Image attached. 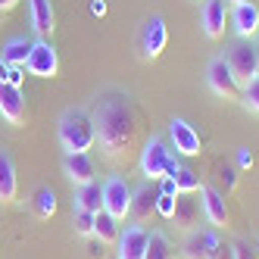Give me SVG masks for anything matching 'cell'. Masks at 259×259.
I'll use <instances>...</instances> for the list:
<instances>
[{"mask_svg":"<svg viewBox=\"0 0 259 259\" xmlns=\"http://www.w3.org/2000/svg\"><path fill=\"white\" fill-rule=\"evenodd\" d=\"M94 125H97V144L109 159H119L132 150L138 138V125L132 103L122 94H103L94 109Z\"/></svg>","mask_w":259,"mask_h":259,"instance_id":"1","label":"cell"},{"mask_svg":"<svg viewBox=\"0 0 259 259\" xmlns=\"http://www.w3.org/2000/svg\"><path fill=\"white\" fill-rule=\"evenodd\" d=\"M60 147L66 153H88L97 144V125L88 109H66L57 122Z\"/></svg>","mask_w":259,"mask_h":259,"instance_id":"2","label":"cell"},{"mask_svg":"<svg viewBox=\"0 0 259 259\" xmlns=\"http://www.w3.org/2000/svg\"><path fill=\"white\" fill-rule=\"evenodd\" d=\"M225 63H228L231 75L237 78V84H240V88L250 84V81L259 75V69H256V47H253V41H237V44L228 50Z\"/></svg>","mask_w":259,"mask_h":259,"instance_id":"3","label":"cell"},{"mask_svg":"<svg viewBox=\"0 0 259 259\" xmlns=\"http://www.w3.org/2000/svg\"><path fill=\"white\" fill-rule=\"evenodd\" d=\"M60 69V57L53 44L47 38H38L31 41V50H28V60H25V72L28 75H38V78H53Z\"/></svg>","mask_w":259,"mask_h":259,"instance_id":"4","label":"cell"},{"mask_svg":"<svg viewBox=\"0 0 259 259\" xmlns=\"http://www.w3.org/2000/svg\"><path fill=\"white\" fill-rule=\"evenodd\" d=\"M169 159H172V150L165 147V141L162 138H150L144 144V150H141V175L147 181H159L165 175Z\"/></svg>","mask_w":259,"mask_h":259,"instance_id":"5","label":"cell"},{"mask_svg":"<svg viewBox=\"0 0 259 259\" xmlns=\"http://www.w3.org/2000/svg\"><path fill=\"white\" fill-rule=\"evenodd\" d=\"M206 84H209L212 94L222 97V100H240V84H237V78L231 75L225 57H219V60H212V63L206 66Z\"/></svg>","mask_w":259,"mask_h":259,"instance_id":"6","label":"cell"},{"mask_svg":"<svg viewBox=\"0 0 259 259\" xmlns=\"http://www.w3.org/2000/svg\"><path fill=\"white\" fill-rule=\"evenodd\" d=\"M103 209L109 215H116L119 222H125L128 209H132V188L125 184V178L113 175L103 181Z\"/></svg>","mask_w":259,"mask_h":259,"instance_id":"7","label":"cell"},{"mask_svg":"<svg viewBox=\"0 0 259 259\" xmlns=\"http://www.w3.org/2000/svg\"><path fill=\"white\" fill-rule=\"evenodd\" d=\"M169 44V28H165V19L162 16H150L144 22V31H141V50L147 60H156L159 53Z\"/></svg>","mask_w":259,"mask_h":259,"instance_id":"8","label":"cell"},{"mask_svg":"<svg viewBox=\"0 0 259 259\" xmlns=\"http://www.w3.org/2000/svg\"><path fill=\"white\" fill-rule=\"evenodd\" d=\"M0 119L10 125H25V94L22 88L0 81Z\"/></svg>","mask_w":259,"mask_h":259,"instance_id":"9","label":"cell"},{"mask_svg":"<svg viewBox=\"0 0 259 259\" xmlns=\"http://www.w3.org/2000/svg\"><path fill=\"white\" fill-rule=\"evenodd\" d=\"M231 28L240 41H253L259 34V7L253 0H244V4H234L231 10Z\"/></svg>","mask_w":259,"mask_h":259,"instance_id":"10","label":"cell"},{"mask_svg":"<svg viewBox=\"0 0 259 259\" xmlns=\"http://www.w3.org/2000/svg\"><path fill=\"white\" fill-rule=\"evenodd\" d=\"M147 237H150V231H147L144 225H125L122 231H119V240H116V253H119V259H144V253H147Z\"/></svg>","mask_w":259,"mask_h":259,"instance_id":"11","label":"cell"},{"mask_svg":"<svg viewBox=\"0 0 259 259\" xmlns=\"http://www.w3.org/2000/svg\"><path fill=\"white\" fill-rule=\"evenodd\" d=\"M200 209L206 215V222L212 228H225L228 225V203H225V194H219L209 184H200Z\"/></svg>","mask_w":259,"mask_h":259,"instance_id":"12","label":"cell"},{"mask_svg":"<svg viewBox=\"0 0 259 259\" xmlns=\"http://www.w3.org/2000/svg\"><path fill=\"white\" fill-rule=\"evenodd\" d=\"M225 19H228V4L225 0H206L200 10V25L209 41H219L225 34Z\"/></svg>","mask_w":259,"mask_h":259,"instance_id":"13","label":"cell"},{"mask_svg":"<svg viewBox=\"0 0 259 259\" xmlns=\"http://www.w3.org/2000/svg\"><path fill=\"white\" fill-rule=\"evenodd\" d=\"M169 138L178 156H197L200 153V135L194 132V125L188 119H172L169 122Z\"/></svg>","mask_w":259,"mask_h":259,"instance_id":"14","label":"cell"},{"mask_svg":"<svg viewBox=\"0 0 259 259\" xmlns=\"http://www.w3.org/2000/svg\"><path fill=\"white\" fill-rule=\"evenodd\" d=\"M153 212H156V188H153V181H147L138 191H132V209H128V215L138 225H144V222H150Z\"/></svg>","mask_w":259,"mask_h":259,"instance_id":"15","label":"cell"},{"mask_svg":"<svg viewBox=\"0 0 259 259\" xmlns=\"http://www.w3.org/2000/svg\"><path fill=\"white\" fill-rule=\"evenodd\" d=\"M63 172L66 178L75 184H88V181H94V159H91V153H66L63 156Z\"/></svg>","mask_w":259,"mask_h":259,"instance_id":"16","label":"cell"},{"mask_svg":"<svg viewBox=\"0 0 259 259\" xmlns=\"http://www.w3.org/2000/svg\"><path fill=\"white\" fill-rule=\"evenodd\" d=\"M28 22L38 38H47L53 31V7L50 0H28Z\"/></svg>","mask_w":259,"mask_h":259,"instance_id":"17","label":"cell"},{"mask_svg":"<svg viewBox=\"0 0 259 259\" xmlns=\"http://www.w3.org/2000/svg\"><path fill=\"white\" fill-rule=\"evenodd\" d=\"M16 191H19V178H16V165L10 153L0 147V203H13Z\"/></svg>","mask_w":259,"mask_h":259,"instance_id":"18","label":"cell"},{"mask_svg":"<svg viewBox=\"0 0 259 259\" xmlns=\"http://www.w3.org/2000/svg\"><path fill=\"white\" fill-rule=\"evenodd\" d=\"M75 209H88V212H100L103 209V184L97 181H88L75 188Z\"/></svg>","mask_w":259,"mask_h":259,"instance_id":"19","label":"cell"},{"mask_svg":"<svg viewBox=\"0 0 259 259\" xmlns=\"http://www.w3.org/2000/svg\"><path fill=\"white\" fill-rule=\"evenodd\" d=\"M197 215H200V206L197 200H191V194H178V203H175V215L172 222L181 228V231H191L197 225Z\"/></svg>","mask_w":259,"mask_h":259,"instance_id":"20","label":"cell"},{"mask_svg":"<svg viewBox=\"0 0 259 259\" xmlns=\"http://www.w3.org/2000/svg\"><path fill=\"white\" fill-rule=\"evenodd\" d=\"M119 231H122V225H119L116 215H109L106 209H100V212L94 215V237L100 240V244H116V240H119Z\"/></svg>","mask_w":259,"mask_h":259,"instance_id":"21","label":"cell"},{"mask_svg":"<svg viewBox=\"0 0 259 259\" xmlns=\"http://www.w3.org/2000/svg\"><path fill=\"white\" fill-rule=\"evenodd\" d=\"M28 50H31V41H25V38H10L4 44V50H0V60H4L7 66H22L25 69Z\"/></svg>","mask_w":259,"mask_h":259,"instance_id":"22","label":"cell"},{"mask_svg":"<svg viewBox=\"0 0 259 259\" xmlns=\"http://www.w3.org/2000/svg\"><path fill=\"white\" fill-rule=\"evenodd\" d=\"M144 259H175V247H172L169 234L150 231V237H147V253H144Z\"/></svg>","mask_w":259,"mask_h":259,"instance_id":"23","label":"cell"},{"mask_svg":"<svg viewBox=\"0 0 259 259\" xmlns=\"http://www.w3.org/2000/svg\"><path fill=\"white\" fill-rule=\"evenodd\" d=\"M31 209L38 219H50L53 212H57V194H53L50 188H38L31 194Z\"/></svg>","mask_w":259,"mask_h":259,"instance_id":"24","label":"cell"},{"mask_svg":"<svg viewBox=\"0 0 259 259\" xmlns=\"http://www.w3.org/2000/svg\"><path fill=\"white\" fill-rule=\"evenodd\" d=\"M181 250H184V259H206V231L191 228Z\"/></svg>","mask_w":259,"mask_h":259,"instance_id":"25","label":"cell"},{"mask_svg":"<svg viewBox=\"0 0 259 259\" xmlns=\"http://www.w3.org/2000/svg\"><path fill=\"white\" fill-rule=\"evenodd\" d=\"M175 184H178V194H197L200 191V178H197L194 169H188V165H178Z\"/></svg>","mask_w":259,"mask_h":259,"instance_id":"26","label":"cell"},{"mask_svg":"<svg viewBox=\"0 0 259 259\" xmlns=\"http://www.w3.org/2000/svg\"><path fill=\"white\" fill-rule=\"evenodd\" d=\"M240 100H244V106L250 109V113H256V116H259V75H256L250 84L240 88Z\"/></svg>","mask_w":259,"mask_h":259,"instance_id":"27","label":"cell"},{"mask_svg":"<svg viewBox=\"0 0 259 259\" xmlns=\"http://www.w3.org/2000/svg\"><path fill=\"white\" fill-rule=\"evenodd\" d=\"M94 215L97 212H88V209H75V234L81 237H94Z\"/></svg>","mask_w":259,"mask_h":259,"instance_id":"28","label":"cell"},{"mask_svg":"<svg viewBox=\"0 0 259 259\" xmlns=\"http://www.w3.org/2000/svg\"><path fill=\"white\" fill-rule=\"evenodd\" d=\"M0 81L22 88V81H25V69H22V66H7L4 60H0Z\"/></svg>","mask_w":259,"mask_h":259,"instance_id":"29","label":"cell"},{"mask_svg":"<svg viewBox=\"0 0 259 259\" xmlns=\"http://www.w3.org/2000/svg\"><path fill=\"white\" fill-rule=\"evenodd\" d=\"M175 203H178V197L156 191V212H159L162 219H169V222H172V215H175Z\"/></svg>","mask_w":259,"mask_h":259,"instance_id":"30","label":"cell"},{"mask_svg":"<svg viewBox=\"0 0 259 259\" xmlns=\"http://www.w3.org/2000/svg\"><path fill=\"white\" fill-rule=\"evenodd\" d=\"M231 250H234V259H256V256H253V250L244 244V240H234Z\"/></svg>","mask_w":259,"mask_h":259,"instance_id":"31","label":"cell"},{"mask_svg":"<svg viewBox=\"0 0 259 259\" xmlns=\"http://www.w3.org/2000/svg\"><path fill=\"white\" fill-rule=\"evenodd\" d=\"M237 165H240V169H250V165H253V153L250 150H237Z\"/></svg>","mask_w":259,"mask_h":259,"instance_id":"32","label":"cell"},{"mask_svg":"<svg viewBox=\"0 0 259 259\" xmlns=\"http://www.w3.org/2000/svg\"><path fill=\"white\" fill-rule=\"evenodd\" d=\"M162 194H172V197H178V184H175V178H162V188H159Z\"/></svg>","mask_w":259,"mask_h":259,"instance_id":"33","label":"cell"},{"mask_svg":"<svg viewBox=\"0 0 259 259\" xmlns=\"http://www.w3.org/2000/svg\"><path fill=\"white\" fill-rule=\"evenodd\" d=\"M215 259H234V250H231V244H228V247L222 244V247H219V253H215Z\"/></svg>","mask_w":259,"mask_h":259,"instance_id":"34","label":"cell"},{"mask_svg":"<svg viewBox=\"0 0 259 259\" xmlns=\"http://www.w3.org/2000/svg\"><path fill=\"white\" fill-rule=\"evenodd\" d=\"M222 178H225L228 188H234V184H237V172H234V169H225V172H222Z\"/></svg>","mask_w":259,"mask_h":259,"instance_id":"35","label":"cell"},{"mask_svg":"<svg viewBox=\"0 0 259 259\" xmlns=\"http://www.w3.org/2000/svg\"><path fill=\"white\" fill-rule=\"evenodd\" d=\"M91 13H94V16H103V13H106V4H103V0H91Z\"/></svg>","mask_w":259,"mask_h":259,"instance_id":"36","label":"cell"},{"mask_svg":"<svg viewBox=\"0 0 259 259\" xmlns=\"http://www.w3.org/2000/svg\"><path fill=\"white\" fill-rule=\"evenodd\" d=\"M16 4H19V0H0V13H4V10H13Z\"/></svg>","mask_w":259,"mask_h":259,"instance_id":"37","label":"cell"},{"mask_svg":"<svg viewBox=\"0 0 259 259\" xmlns=\"http://www.w3.org/2000/svg\"><path fill=\"white\" fill-rule=\"evenodd\" d=\"M225 4H231V7H234V4H244V0H225Z\"/></svg>","mask_w":259,"mask_h":259,"instance_id":"38","label":"cell"},{"mask_svg":"<svg viewBox=\"0 0 259 259\" xmlns=\"http://www.w3.org/2000/svg\"><path fill=\"white\" fill-rule=\"evenodd\" d=\"M256 69H259V47H256Z\"/></svg>","mask_w":259,"mask_h":259,"instance_id":"39","label":"cell"}]
</instances>
